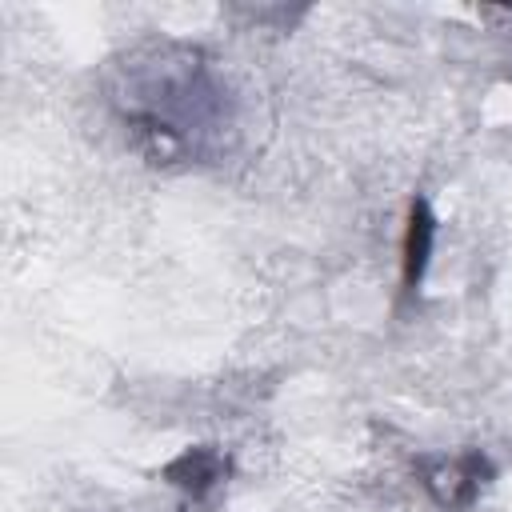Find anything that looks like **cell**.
<instances>
[{
    "mask_svg": "<svg viewBox=\"0 0 512 512\" xmlns=\"http://www.w3.org/2000/svg\"><path fill=\"white\" fill-rule=\"evenodd\" d=\"M428 248H432V220H428V208L424 204H412V216H408V236H404V288L412 292L424 264H428Z\"/></svg>",
    "mask_w": 512,
    "mask_h": 512,
    "instance_id": "cell-1",
    "label": "cell"
}]
</instances>
